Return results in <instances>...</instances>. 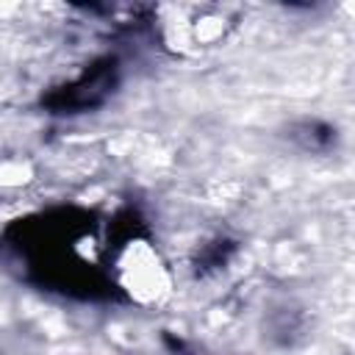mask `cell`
<instances>
[{
  "instance_id": "1",
  "label": "cell",
  "mask_w": 355,
  "mask_h": 355,
  "mask_svg": "<svg viewBox=\"0 0 355 355\" xmlns=\"http://www.w3.org/2000/svg\"><path fill=\"white\" fill-rule=\"evenodd\" d=\"M108 61L103 64V69H97V72H92V78L89 80H83L80 83V89H86V86H108ZM97 89H89V97L83 94V97H78V89H67V94H64V100H58L55 105L58 108H83V105H89V103H97L92 94H94Z\"/></svg>"
}]
</instances>
